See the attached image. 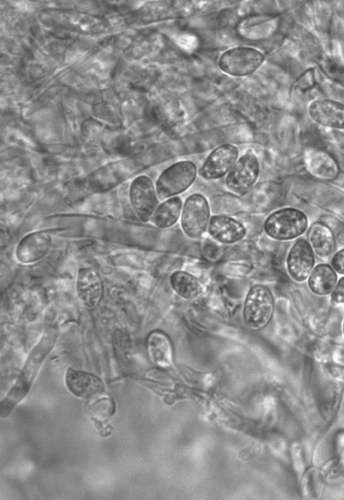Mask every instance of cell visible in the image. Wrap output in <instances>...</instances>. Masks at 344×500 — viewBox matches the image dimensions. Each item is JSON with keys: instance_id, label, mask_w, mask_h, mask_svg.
<instances>
[{"instance_id": "5bb4252c", "label": "cell", "mask_w": 344, "mask_h": 500, "mask_svg": "<svg viewBox=\"0 0 344 500\" xmlns=\"http://www.w3.org/2000/svg\"><path fill=\"white\" fill-rule=\"evenodd\" d=\"M75 287L77 297L85 307L92 309L100 304L103 294V282L94 269L88 267L79 269Z\"/></svg>"}, {"instance_id": "7a4b0ae2", "label": "cell", "mask_w": 344, "mask_h": 500, "mask_svg": "<svg viewBox=\"0 0 344 500\" xmlns=\"http://www.w3.org/2000/svg\"><path fill=\"white\" fill-rule=\"evenodd\" d=\"M306 214L297 208L288 207L272 212L266 219L264 231L272 239L290 241L303 235L308 228Z\"/></svg>"}, {"instance_id": "52a82bcc", "label": "cell", "mask_w": 344, "mask_h": 500, "mask_svg": "<svg viewBox=\"0 0 344 500\" xmlns=\"http://www.w3.org/2000/svg\"><path fill=\"white\" fill-rule=\"evenodd\" d=\"M265 56L250 47H236L224 52L218 65L226 74L233 76H246L257 71L263 64Z\"/></svg>"}, {"instance_id": "cb8c5ba5", "label": "cell", "mask_w": 344, "mask_h": 500, "mask_svg": "<svg viewBox=\"0 0 344 500\" xmlns=\"http://www.w3.org/2000/svg\"><path fill=\"white\" fill-rule=\"evenodd\" d=\"M319 65L329 78L344 86V66L327 56L319 59Z\"/></svg>"}, {"instance_id": "d4e9b609", "label": "cell", "mask_w": 344, "mask_h": 500, "mask_svg": "<svg viewBox=\"0 0 344 500\" xmlns=\"http://www.w3.org/2000/svg\"><path fill=\"white\" fill-rule=\"evenodd\" d=\"M219 243L212 239H206L203 243V252L208 259L211 261L217 260L222 254V247Z\"/></svg>"}, {"instance_id": "277c9868", "label": "cell", "mask_w": 344, "mask_h": 500, "mask_svg": "<svg viewBox=\"0 0 344 500\" xmlns=\"http://www.w3.org/2000/svg\"><path fill=\"white\" fill-rule=\"evenodd\" d=\"M275 308L274 298L266 285L257 284L247 293L243 316L246 326L252 330L264 328L271 320Z\"/></svg>"}, {"instance_id": "e0dca14e", "label": "cell", "mask_w": 344, "mask_h": 500, "mask_svg": "<svg viewBox=\"0 0 344 500\" xmlns=\"http://www.w3.org/2000/svg\"><path fill=\"white\" fill-rule=\"evenodd\" d=\"M207 230L213 240L224 244L236 243L242 239L246 233V229L241 222L224 215L212 216Z\"/></svg>"}, {"instance_id": "30bf717a", "label": "cell", "mask_w": 344, "mask_h": 500, "mask_svg": "<svg viewBox=\"0 0 344 500\" xmlns=\"http://www.w3.org/2000/svg\"><path fill=\"white\" fill-rule=\"evenodd\" d=\"M315 257L308 240L297 239L290 248L286 261L291 279L298 283L305 282L315 266Z\"/></svg>"}, {"instance_id": "ba28073f", "label": "cell", "mask_w": 344, "mask_h": 500, "mask_svg": "<svg viewBox=\"0 0 344 500\" xmlns=\"http://www.w3.org/2000/svg\"><path fill=\"white\" fill-rule=\"evenodd\" d=\"M129 197L137 217L143 222L150 221L158 206L159 199L150 177L141 175L134 178L130 184Z\"/></svg>"}, {"instance_id": "ffe728a7", "label": "cell", "mask_w": 344, "mask_h": 500, "mask_svg": "<svg viewBox=\"0 0 344 500\" xmlns=\"http://www.w3.org/2000/svg\"><path fill=\"white\" fill-rule=\"evenodd\" d=\"M147 349L151 360L160 367L170 366L173 360L172 345L168 336L160 330L152 331L147 338Z\"/></svg>"}, {"instance_id": "3957f363", "label": "cell", "mask_w": 344, "mask_h": 500, "mask_svg": "<svg viewBox=\"0 0 344 500\" xmlns=\"http://www.w3.org/2000/svg\"><path fill=\"white\" fill-rule=\"evenodd\" d=\"M197 172L191 161H180L169 166L155 184L158 198L165 200L186 191L195 182Z\"/></svg>"}, {"instance_id": "83f0119b", "label": "cell", "mask_w": 344, "mask_h": 500, "mask_svg": "<svg viewBox=\"0 0 344 500\" xmlns=\"http://www.w3.org/2000/svg\"><path fill=\"white\" fill-rule=\"evenodd\" d=\"M342 330H343V336H344V320H343V322Z\"/></svg>"}, {"instance_id": "44dd1931", "label": "cell", "mask_w": 344, "mask_h": 500, "mask_svg": "<svg viewBox=\"0 0 344 500\" xmlns=\"http://www.w3.org/2000/svg\"><path fill=\"white\" fill-rule=\"evenodd\" d=\"M170 283L174 292L181 298L193 300L200 297L204 292L201 282L192 274L178 270L170 277Z\"/></svg>"}, {"instance_id": "6da1fadb", "label": "cell", "mask_w": 344, "mask_h": 500, "mask_svg": "<svg viewBox=\"0 0 344 500\" xmlns=\"http://www.w3.org/2000/svg\"><path fill=\"white\" fill-rule=\"evenodd\" d=\"M58 336V327H48L32 347L15 382L1 402V417L9 416L14 407L28 395L44 361L55 347Z\"/></svg>"}, {"instance_id": "2e32d148", "label": "cell", "mask_w": 344, "mask_h": 500, "mask_svg": "<svg viewBox=\"0 0 344 500\" xmlns=\"http://www.w3.org/2000/svg\"><path fill=\"white\" fill-rule=\"evenodd\" d=\"M304 163L308 172L323 181H332L339 175L336 160L328 152L318 148H310L304 154Z\"/></svg>"}, {"instance_id": "5b68a950", "label": "cell", "mask_w": 344, "mask_h": 500, "mask_svg": "<svg viewBox=\"0 0 344 500\" xmlns=\"http://www.w3.org/2000/svg\"><path fill=\"white\" fill-rule=\"evenodd\" d=\"M260 172L258 158L248 149L235 162L225 178L227 190L238 196L246 194L256 183Z\"/></svg>"}, {"instance_id": "603a6c76", "label": "cell", "mask_w": 344, "mask_h": 500, "mask_svg": "<svg viewBox=\"0 0 344 500\" xmlns=\"http://www.w3.org/2000/svg\"><path fill=\"white\" fill-rule=\"evenodd\" d=\"M315 68H309L303 72L293 83L290 90L292 98H297L312 89L317 83Z\"/></svg>"}, {"instance_id": "7c38bea8", "label": "cell", "mask_w": 344, "mask_h": 500, "mask_svg": "<svg viewBox=\"0 0 344 500\" xmlns=\"http://www.w3.org/2000/svg\"><path fill=\"white\" fill-rule=\"evenodd\" d=\"M124 161L110 162L91 173L84 180L86 187L95 193L108 191L122 183L129 175Z\"/></svg>"}, {"instance_id": "4fadbf2b", "label": "cell", "mask_w": 344, "mask_h": 500, "mask_svg": "<svg viewBox=\"0 0 344 500\" xmlns=\"http://www.w3.org/2000/svg\"><path fill=\"white\" fill-rule=\"evenodd\" d=\"M64 380L67 390L82 400L93 399L105 390L104 383L99 377L72 367L67 369Z\"/></svg>"}, {"instance_id": "8992f818", "label": "cell", "mask_w": 344, "mask_h": 500, "mask_svg": "<svg viewBox=\"0 0 344 500\" xmlns=\"http://www.w3.org/2000/svg\"><path fill=\"white\" fill-rule=\"evenodd\" d=\"M210 219V206L204 195L194 193L186 199L180 215V226L189 238L200 237L207 229Z\"/></svg>"}, {"instance_id": "7402d4cb", "label": "cell", "mask_w": 344, "mask_h": 500, "mask_svg": "<svg viewBox=\"0 0 344 500\" xmlns=\"http://www.w3.org/2000/svg\"><path fill=\"white\" fill-rule=\"evenodd\" d=\"M182 206V201L178 196L166 199L158 206L151 221L160 228H170L178 221Z\"/></svg>"}, {"instance_id": "9a60e30c", "label": "cell", "mask_w": 344, "mask_h": 500, "mask_svg": "<svg viewBox=\"0 0 344 500\" xmlns=\"http://www.w3.org/2000/svg\"><path fill=\"white\" fill-rule=\"evenodd\" d=\"M308 114L316 123L344 130V104L330 98H318L308 106Z\"/></svg>"}, {"instance_id": "8fae6325", "label": "cell", "mask_w": 344, "mask_h": 500, "mask_svg": "<svg viewBox=\"0 0 344 500\" xmlns=\"http://www.w3.org/2000/svg\"><path fill=\"white\" fill-rule=\"evenodd\" d=\"M239 150L231 144H222L208 155L198 171L206 180L219 179L226 175L238 160Z\"/></svg>"}, {"instance_id": "9c48e42d", "label": "cell", "mask_w": 344, "mask_h": 500, "mask_svg": "<svg viewBox=\"0 0 344 500\" xmlns=\"http://www.w3.org/2000/svg\"><path fill=\"white\" fill-rule=\"evenodd\" d=\"M52 246V238L44 230L30 232L23 237L14 250L16 260L23 265L36 263L45 258Z\"/></svg>"}, {"instance_id": "d6986e66", "label": "cell", "mask_w": 344, "mask_h": 500, "mask_svg": "<svg viewBox=\"0 0 344 500\" xmlns=\"http://www.w3.org/2000/svg\"><path fill=\"white\" fill-rule=\"evenodd\" d=\"M308 241L316 256L327 259L335 250V239L331 229L322 222L312 224L308 231Z\"/></svg>"}, {"instance_id": "ac0fdd59", "label": "cell", "mask_w": 344, "mask_h": 500, "mask_svg": "<svg viewBox=\"0 0 344 500\" xmlns=\"http://www.w3.org/2000/svg\"><path fill=\"white\" fill-rule=\"evenodd\" d=\"M338 274L327 263L314 266L306 282L310 292L317 296H330L338 281Z\"/></svg>"}, {"instance_id": "4316f807", "label": "cell", "mask_w": 344, "mask_h": 500, "mask_svg": "<svg viewBox=\"0 0 344 500\" xmlns=\"http://www.w3.org/2000/svg\"><path fill=\"white\" fill-rule=\"evenodd\" d=\"M330 264L338 274L344 275V248L332 254Z\"/></svg>"}, {"instance_id": "484cf974", "label": "cell", "mask_w": 344, "mask_h": 500, "mask_svg": "<svg viewBox=\"0 0 344 500\" xmlns=\"http://www.w3.org/2000/svg\"><path fill=\"white\" fill-rule=\"evenodd\" d=\"M330 301L334 305H344V275L338 279L330 294Z\"/></svg>"}]
</instances>
